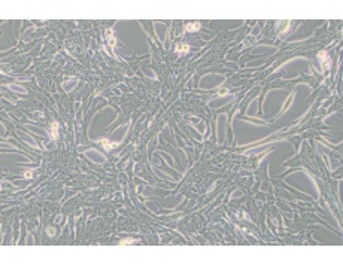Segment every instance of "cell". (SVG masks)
Masks as SVG:
<instances>
[{
    "instance_id": "6da1fadb",
    "label": "cell",
    "mask_w": 343,
    "mask_h": 268,
    "mask_svg": "<svg viewBox=\"0 0 343 268\" xmlns=\"http://www.w3.org/2000/svg\"><path fill=\"white\" fill-rule=\"evenodd\" d=\"M318 58L322 61V70H327V69L331 67V60H330V57H328V54L325 51H321L318 54Z\"/></svg>"
},
{
    "instance_id": "7a4b0ae2",
    "label": "cell",
    "mask_w": 343,
    "mask_h": 268,
    "mask_svg": "<svg viewBox=\"0 0 343 268\" xmlns=\"http://www.w3.org/2000/svg\"><path fill=\"white\" fill-rule=\"evenodd\" d=\"M51 137L54 140H57V137H58V122H55V121H52V124H51Z\"/></svg>"
},
{
    "instance_id": "3957f363",
    "label": "cell",
    "mask_w": 343,
    "mask_h": 268,
    "mask_svg": "<svg viewBox=\"0 0 343 268\" xmlns=\"http://www.w3.org/2000/svg\"><path fill=\"white\" fill-rule=\"evenodd\" d=\"M185 30L186 31H198L200 30V22H189L185 25Z\"/></svg>"
},
{
    "instance_id": "277c9868",
    "label": "cell",
    "mask_w": 343,
    "mask_h": 268,
    "mask_svg": "<svg viewBox=\"0 0 343 268\" xmlns=\"http://www.w3.org/2000/svg\"><path fill=\"white\" fill-rule=\"evenodd\" d=\"M106 36H108V42H109V45L111 46H115L117 45V40H115V36H114V33H112V30L109 28V30H106Z\"/></svg>"
},
{
    "instance_id": "5b68a950",
    "label": "cell",
    "mask_w": 343,
    "mask_h": 268,
    "mask_svg": "<svg viewBox=\"0 0 343 268\" xmlns=\"http://www.w3.org/2000/svg\"><path fill=\"white\" fill-rule=\"evenodd\" d=\"M288 24H290L288 21H282V22H278V31H279V33H284V31H287V30H288V27H287Z\"/></svg>"
},
{
    "instance_id": "8992f818",
    "label": "cell",
    "mask_w": 343,
    "mask_h": 268,
    "mask_svg": "<svg viewBox=\"0 0 343 268\" xmlns=\"http://www.w3.org/2000/svg\"><path fill=\"white\" fill-rule=\"evenodd\" d=\"M176 51L177 52H180V54H186L188 51H189V46L185 43V45H182V43H179L177 46H176Z\"/></svg>"
},
{
    "instance_id": "52a82bcc",
    "label": "cell",
    "mask_w": 343,
    "mask_h": 268,
    "mask_svg": "<svg viewBox=\"0 0 343 268\" xmlns=\"http://www.w3.org/2000/svg\"><path fill=\"white\" fill-rule=\"evenodd\" d=\"M100 141L105 144V147H106V149H112V147H115V146H117V143H109L106 138H102Z\"/></svg>"
},
{
    "instance_id": "ba28073f",
    "label": "cell",
    "mask_w": 343,
    "mask_h": 268,
    "mask_svg": "<svg viewBox=\"0 0 343 268\" xmlns=\"http://www.w3.org/2000/svg\"><path fill=\"white\" fill-rule=\"evenodd\" d=\"M134 241H136L134 238H124V240L120 241V244H131V243H134Z\"/></svg>"
}]
</instances>
